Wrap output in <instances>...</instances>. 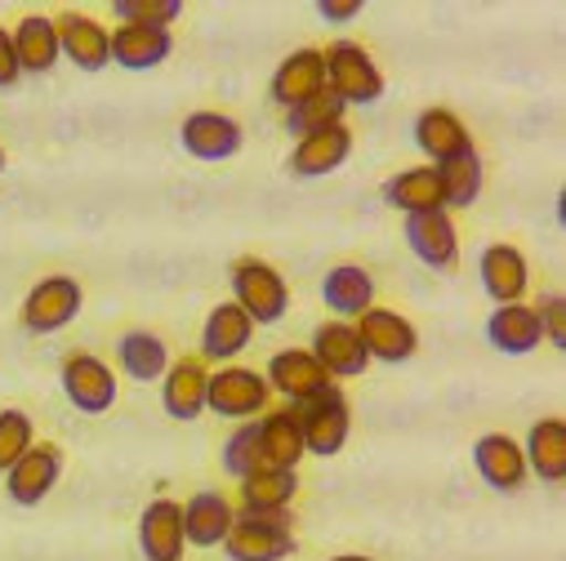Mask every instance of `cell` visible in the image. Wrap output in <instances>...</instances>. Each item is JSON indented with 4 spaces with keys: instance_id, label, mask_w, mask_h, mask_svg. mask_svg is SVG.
Wrapping results in <instances>:
<instances>
[{
    "instance_id": "cell-1",
    "label": "cell",
    "mask_w": 566,
    "mask_h": 561,
    "mask_svg": "<svg viewBox=\"0 0 566 561\" xmlns=\"http://www.w3.org/2000/svg\"><path fill=\"white\" fill-rule=\"evenodd\" d=\"M232 304L254 326H276L291 308V286L272 263L263 258H237L232 263Z\"/></svg>"
},
{
    "instance_id": "cell-2",
    "label": "cell",
    "mask_w": 566,
    "mask_h": 561,
    "mask_svg": "<svg viewBox=\"0 0 566 561\" xmlns=\"http://www.w3.org/2000/svg\"><path fill=\"white\" fill-rule=\"evenodd\" d=\"M300 414V428H304V446L308 455L317 459H331L348 446V433H353V410H348V396L339 383H326L317 396L291 405Z\"/></svg>"
},
{
    "instance_id": "cell-3",
    "label": "cell",
    "mask_w": 566,
    "mask_h": 561,
    "mask_svg": "<svg viewBox=\"0 0 566 561\" xmlns=\"http://www.w3.org/2000/svg\"><path fill=\"white\" fill-rule=\"evenodd\" d=\"M322 59H326V89L344 107H370V103L384 98V72L366 54V45L335 41L331 50H322Z\"/></svg>"
},
{
    "instance_id": "cell-4",
    "label": "cell",
    "mask_w": 566,
    "mask_h": 561,
    "mask_svg": "<svg viewBox=\"0 0 566 561\" xmlns=\"http://www.w3.org/2000/svg\"><path fill=\"white\" fill-rule=\"evenodd\" d=\"M228 561H286L295 552V530L286 512H237L223 539Z\"/></svg>"
},
{
    "instance_id": "cell-5",
    "label": "cell",
    "mask_w": 566,
    "mask_h": 561,
    "mask_svg": "<svg viewBox=\"0 0 566 561\" xmlns=\"http://www.w3.org/2000/svg\"><path fill=\"white\" fill-rule=\"evenodd\" d=\"M81 304H85V290H81L76 276H63V272L45 276L23 299V330L28 335H59L76 321Z\"/></svg>"
},
{
    "instance_id": "cell-6",
    "label": "cell",
    "mask_w": 566,
    "mask_h": 561,
    "mask_svg": "<svg viewBox=\"0 0 566 561\" xmlns=\"http://www.w3.org/2000/svg\"><path fill=\"white\" fill-rule=\"evenodd\" d=\"M272 388L263 383L259 370L245 366H219L210 370V388H206V410L219 419H254L268 410Z\"/></svg>"
},
{
    "instance_id": "cell-7",
    "label": "cell",
    "mask_w": 566,
    "mask_h": 561,
    "mask_svg": "<svg viewBox=\"0 0 566 561\" xmlns=\"http://www.w3.org/2000/svg\"><path fill=\"white\" fill-rule=\"evenodd\" d=\"M59 383H63V396L72 401V410H81V414H107L116 405V374L94 352L67 357L59 370Z\"/></svg>"
},
{
    "instance_id": "cell-8",
    "label": "cell",
    "mask_w": 566,
    "mask_h": 561,
    "mask_svg": "<svg viewBox=\"0 0 566 561\" xmlns=\"http://www.w3.org/2000/svg\"><path fill=\"white\" fill-rule=\"evenodd\" d=\"M353 326H357V339H361L370 361L401 366V361H410L419 352V330L392 308H366Z\"/></svg>"
},
{
    "instance_id": "cell-9",
    "label": "cell",
    "mask_w": 566,
    "mask_h": 561,
    "mask_svg": "<svg viewBox=\"0 0 566 561\" xmlns=\"http://www.w3.org/2000/svg\"><path fill=\"white\" fill-rule=\"evenodd\" d=\"M59 477H63V446H54V442H36V446L6 473L10 504H19V508H36V504H45V495L59 486Z\"/></svg>"
},
{
    "instance_id": "cell-10",
    "label": "cell",
    "mask_w": 566,
    "mask_h": 561,
    "mask_svg": "<svg viewBox=\"0 0 566 561\" xmlns=\"http://www.w3.org/2000/svg\"><path fill=\"white\" fill-rule=\"evenodd\" d=\"M406 245H410V254L423 267H433V272L455 267V258H460V232H455L451 210L406 214Z\"/></svg>"
},
{
    "instance_id": "cell-11",
    "label": "cell",
    "mask_w": 566,
    "mask_h": 561,
    "mask_svg": "<svg viewBox=\"0 0 566 561\" xmlns=\"http://www.w3.org/2000/svg\"><path fill=\"white\" fill-rule=\"evenodd\" d=\"M410 134H415V148L429 157L433 166H447V161L473 152V134H469V125L451 107H423L415 116V129Z\"/></svg>"
},
{
    "instance_id": "cell-12",
    "label": "cell",
    "mask_w": 566,
    "mask_h": 561,
    "mask_svg": "<svg viewBox=\"0 0 566 561\" xmlns=\"http://www.w3.org/2000/svg\"><path fill=\"white\" fill-rule=\"evenodd\" d=\"M184 504L153 499L138 512V552H144V561H184Z\"/></svg>"
},
{
    "instance_id": "cell-13",
    "label": "cell",
    "mask_w": 566,
    "mask_h": 561,
    "mask_svg": "<svg viewBox=\"0 0 566 561\" xmlns=\"http://www.w3.org/2000/svg\"><path fill=\"white\" fill-rule=\"evenodd\" d=\"M54 28H59V54H63L72 67H81V72H103V67L112 63V45H107L112 36H107V28H103L98 19L67 10V14L54 19Z\"/></svg>"
},
{
    "instance_id": "cell-14",
    "label": "cell",
    "mask_w": 566,
    "mask_h": 561,
    "mask_svg": "<svg viewBox=\"0 0 566 561\" xmlns=\"http://www.w3.org/2000/svg\"><path fill=\"white\" fill-rule=\"evenodd\" d=\"M263 383H268L272 392H281L291 405H300V401L317 396V392H322L326 383H335V379H326V370L313 361L308 348H281V352H272V361H268V370H263Z\"/></svg>"
},
{
    "instance_id": "cell-15",
    "label": "cell",
    "mask_w": 566,
    "mask_h": 561,
    "mask_svg": "<svg viewBox=\"0 0 566 561\" xmlns=\"http://www.w3.org/2000/svg\"><path fill=\"white\" fill-rule=\"evenodd\" d=\"M179 144L197 161H228L241 152V125L223 112H192L179 125Z\"/></svg>"
},
{
    "instance_id": "cell-16",
    "label": "cell",
    "mask_w": 566,
    "mask_h": 561,
    "mask_svg": "<svg viewBox=\"0 0 566 561\" xmlns=\"http://www.w3.org/2000/svg\"><path fill=\"white\" fill-rule=\"evenodd\" d=\"M308 352H313V361L326 370V379H357V374H366V366H370V357H366V348H361L353 321H326V326H317Z\"/></svg>"
},
{
    "instance_id": "cell-17",
    "label": "cell",
    "mask_w": 566,
    "mask_h": 561,
    "mask_svg": "<svg viewBox=\"0 0 566 561\" xmlns=\"http://www.w3.org/2000/svg\"><path fill=\"white\" fill-rule=\"evenodd\" d=\"M478 276H482V290L495 299V308L522 304L531 286V267L517 245H486L478 258Z\"/></svg>"
},
{
    "instance_id": "cell-18",
    "label": "cell",
    "mask_w": 566,
    "mask_h": 561,
    "mask_svg": "<svg viewBox=\"0 0 566 561\" xmlns=\"http://www.w3.org/2000/svg\"><path fill=\"white\" fill-rule=\"evenodd\" d=\"M206 388H210V370L201 357H184L170 361V370L161 374V405L179 424H192V419L206 414Z\"/></svg>"
},
{
    "instance_id": "cell-19",
    "label": "cell",
    "mask_w": 566,
    "mask_h": 561,
    "mask_svg": "<svg viewBox=\"0 0 566 561\" xmlns=\"http://www.w3.org/2000/svg\"><path fill=\"white\" fill-rule=\"evenodd\" d=\"M112 41V63L125 67V72H153L170 59L175 50V36L166 28H138V23H116L107 32Z\"/></svg>"
},
{
    "instance_id": "cell-20",
    "label": "cell",
    "mask_w": 566,
    "mask_h": 561,
    "mask_svg": "<svg viewBox=\"0 0 566 561\" xmlns=\"http://www.w3.org/2000/svg\"><path fill=\"white\" fill-rule=\"evenodd\" d=\"M348 157H353V129L331 125V129H317V134L300 138L295 152H291V174L295 179H322V174H335Z\"/></svg>"
},
{
    "instance_id": "cell-21",
    "label": "cell",
    "mask_w": 566,
    "mask_h": 561,
    "mask_svg": "<svg viewBox=\"0 0 566 561\" xmlns=\"http://www.w3.org/2000/svg\"><path fill=\"white\" fill-rule=\"evenodd\" d=\"M473 468H478V477H482L491 490H500V495L522 490V481H526L522 442H513L509 433H486V437H478V446H473Z\"/></svg>"
},
{
    "instance_id": "cell-22",
    "label": "cell",
    "mask_w": 566,
    "mask_h": 561,
    "mask_svg": "<svg viewBox=\"0 0 566 561\" xmlns=\"http://www.w3.org/2000/svg\"><path fill=\"white\" fill-rule=\"evenodd\" d=\"M259 446H263V464H268V468L300 473V464H304V455H308L300 414H295L291 405L263 410V419H259Z\"/></svg>"
},
{
    "instance_id": "cell-23",
    "label": "cell",
    "mask_w": 566,
    "mask_h": 561,
    "mask_svg": "<svg viewBox=\"0 0 566 561\" xmlns=\"http://www.w3.org/2000/svg\"><path fill=\"white\" fill-rule=\"evenodd\" d=\"M268 89H272L276 107H295V103L322 94L326 89V59H322V50H295L291 59H281Z\"/></svg>"
},
{
    "instance_id": "cell-24",
    "label": "cell",
    "mask_w": 566,
    "mask_h": 561,
    "mask_svg": "<svg viewBox=\"0 0 566 561\" xmlns=\"http://www.w3.org/2000/svg\"><path fill=\"white\" fill-rule=\"evenodd\" d=\"M322 299L335 313V321H357L366 308H375V276L357 263H339L322 276Z\"/></svg>"
},
{
    "instance_id": "cell-25",
    "label": "cell",
    "mask_w": 566,
    "mask_h": 561,
    "mask_svg": "<svg viewBox=\"0 0 566 561\" xmlns=\"http://www.w3.org/2000/svg\"><path fill=\"white\" fill-rule=\"evenodd\" d=\"M250 335H254V321L237 304H219L201 326V357L219 361V366H232L250 348Z\"/></svg>"
},
{
    "instance_id": "cell-26",
    "label": "cell",
    "mask_w": 566,
    "mask_h": 561,
    "mask_svg": "<svg viewBox=\"0 0 566 561\" xmlns=\"http://www.w3.org/2000/svg\"><path fill=\"white\" fill-rule=\"evenodd\" d=\"M486 339L504 357H526L544 343V330H539V317L531 304H504L486 317Z\"/></svg>"
},
{
    "instance_id": "cell-27",
    "label": "cell",
    "mask_w": 566,
    "mask_h": 561,
    "mask_svg": "<svg viewBox=\"0 0 566 561\" xmlns=\"http://www.w3.org/2000/svg\"><path fill=\"white\" fill-rule=\"evenodd\" d=\"M522 459H526V473H535L548 486H557L566 477V424L562 419H535L522 442Z\"/></svg>"
},
{
    "instance_id": "cell-28",
    "label": "cell",
    "mask_w": 566,
    "mask_h": 561,
    "mask_svg": "<svg viewBox=\"0 0 566 561\" xmlns=\"http://www.w3.org/2000/svg\"><path fill=\"white\" fill-rule=\"evenodd\" d=\"M232 517H237V508L219 490H201L184 504V539L192 548H219L232 530Z\"/></svg>"
},
{
    "instance_id": "cell-29",
    "label": "cell",
    "mask_w": 566,
    "mask_h": 561,
    "mask_svg": "<svg viewBox=\"0 0 566 561\" xmlns=\"http://www.w3.org/2000/svg\"><path fill=\"white\" fill-rule=\"evenodd\" d=\"M237 499L241 508L237 512H286L300 495V473H286V468H259L254 477L237 481Z\"/></svg>"
},
{
    "instance_id": "cell-30",
    "label": "cell",
    "mask_w": 566,
    "mask_h": 561,
    "mask_svg": "<svg viewBox=\"0 0 566 561\" xmlns=\"http://www.w3.org/2000/svg\"><path fill=\"white\" fill-rule=\"evenodd\" d=\"M384 201L401 214H429V210H447L442 205V183H438V170L433 166H415V170H401L384 183Z\"/></svg>"
},
{
    "instance_id": "cell-31",
    "label": "cell",
    "mask_w": 566,
    "mask_h": 561,
    "mask_svg": "<svg viewBox=\"0 0 566 561\" xmlns=\"http://www.w3.org/2000/svg\"><path fill=\"white\" fill-rule=\"evenodd\" d=\"M10 36H14L19 67L32 72V76H45V72L63 59V54H59V28H54V19H45V14H28Z\"/></svg>"
},
{
    "instance_id": "cell-32",
    "label": "cell",
    "mask_w": 566,
    "mask_h": 561,
    "mask_svg": "<svg viewBox=\"0 0 566 561\" xmlns=\"http://www.w3.org/2000/svg\"><path fill=\"white\" fill-rule=\"evenodd\" d=\"M116 357H120V370L138 383H157L166 370H170V348L161 343V335L153 330H129L120 343H116Z\"/></svg>"
},
{
    "instance_id": "cell-33",
    "label": "cell",
    "mask_w": 566,
    "mask_h": 561,
    "mask_svg": "<svg viewBox=\"0 0 566 561\" xmlns=\"http://www.w3.org/2000/svg\"><path fill=\"white\" fill-rule=\"evenodd\" d=\"M438 170V183H442V205L451 210H464L482 197V183H486V170H482V157L469 152V157H455L447 166H433Z\"/></svg>"
},
{
    "instance_id": "cell-34",
    "label": "cell",
    "mask_w": 566,
    "mask_h": 561,
    "mask_svg": "<svg viewBox=\"0 0 566 561\" xmlns=\"http://www.w3.org/2000/svg\"><path fill=\"white\" fill-rule=\"evenodd\" d=\"M344 103L331 94V89H322V94H313V98H304V103H295V107H286V129L291 134H317V129H331V125H344Z\"/></svg>"
},
{
    "instance_id": "cell-35",
    "label": "cell",
    "mask_w": 566,
    "mask_h": 561,
    "mask_svg": "<svg viewBox=\"0 0 566 561\" xmlns=\"http://www.w3.org/2000/svg\"><path fill=\"white\" fill-rule=\"evenodd\" d=\"M219 459H223V473H228L232 481H245V477H254L259 468H268V464H263V446H259V424H241V428L223 442Z\"/></svg>"
},
{
    "instance_id": "cell-36",
    "label": "cell",
    "mask_w": 566,
    "mask_h": 561,
    "mask_svg": "<svg viewBox=\"0 0 566 561\" xmlns=\"http://www.w3.org/2000/svg\"><path fill=\"white\" fill-rule=\"evenodd\" d=\"M36 446V424L28 410H0V477Z\"/></svg>"
},
{
    "instance_id": "cell-37",
    "label": "cell",
    "mask_w": 566,
    "mask_h": 561,
    "mask_svg": "<svg viewBox=\"0 0 566 561\" xmlns=\"http://www.w3.org/2000/svg\"><path fill=\"white\" fill-rule=\"evenodd\" d=\"M116 23H138V28H166L184 14V0H116L112 6Z\"/></svg>"
},
{
    "instance_id": "cell-38",
    "label": "cell",
    "mask_w": 566,
    "mask_h": 561,
    "mask_svg": "<svg viewBox=\"0 0 566 561\" xmlns=\"http://www.w3.org/2000/svg\"><path fill=\"white\" fill-rule=\"evenodd\" d=\"M535 317H539L544 339H548L553 348H566V299H562V295H548V299L535 308Z\"/></svg>"
},
{
    "instance_id": "cell-39",
    "label": "cell",
    "mask_w": 566,
    "mask_h": 561,
    "mask_svg": "<svg viewBox=\"0 0 566 561\" xmlns=\"http://www.w3.org/2000/svg\"><path fill=\"white\" fill-rule=\"evenodd\" d=\"M19 76H23V67L14 54V36H10V28H0V89H14Z\"/></svg>"
},
{
    "instance_id": "cell-40",
    "label": "cell",
    "mask_w": 566,
    "mask_h": 561,
    "mask_svg": "<svg viewBox=\"0 0 566 561\" xmlns=\"http://www.w3.org/2000/svg\"><path fill=\"white\" fill-rule=\"evenodd\" d=\"M317 14H322L326 23H348V19L361 14V0H322Z\"/></svg>"
},
{
    "instance_id": "cell-41",
    "label": "cell",
    "mask_w": 566,
    "mask_h": 561,
    "mask_svg": "<svg viewBox=\"0 0 566 561\" xmlns=\"http://www.w3.org/2000/svg\"><path fill=\"white\" fill-rule=\"evenodd\" d=\"M331 561H375V557H366V552H344V557H331Z\"/></svg>"
},
{
    "instance_id": "cell-42",
    "label": "cell",
    "mask_w": 566,
    "mask_h": 561,
    "mask_svg": "<svg viewBox=\"0 0 566 561\" xmlns=\"http://www.w3.org/2000/svg\"><path fill=\"white\" fill-rule=\"evenodd\" d=\"M0 174H6V148H0Z\"/></svg>"
}]
</instances>
